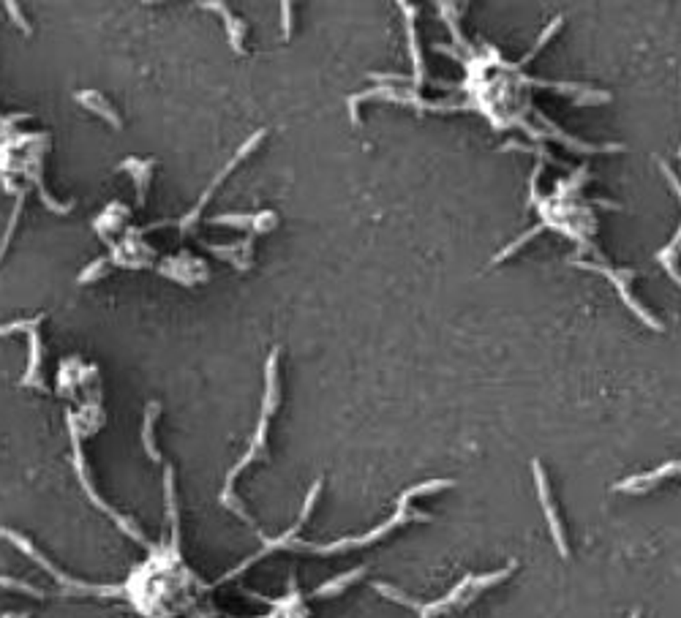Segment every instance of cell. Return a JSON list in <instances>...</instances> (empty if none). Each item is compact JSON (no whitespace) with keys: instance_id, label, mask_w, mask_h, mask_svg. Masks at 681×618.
Returning <instances> with one entry per match:
<instances>
[{"instance_id":"6da1fadb","label":"cell","mask_w":681,"mask_h":618,"mask_svg":"<svg viewBox=\"0 0 681 618\" xmlns=\"http://www.w3.org/2000/svg\"><path fill=\"white\" fill-rule=\"evenodd\" d=\"M41 324H44V313H39L30 321H11V324L0 327V330H22V333H28V338H30V362H28V371L22 376V387H33L39 393L46 390L44 376H41V335H39Z\"/></svg>"},{"instance_id":"7a4b0ae2","label":"cell","mask_w":681,"mask_h":618,"mask_svg":"<svg viewBox=\"0 0 681 618\" xmlns=\"http://www.w3.org/2000/svg\"><path fill=\"white\" fill-rule=\"evenodd\" d=\"M158 272L169 281H178L183 286H194L199 281L207 278V267L202 265V259L191 256V254H178V256H167L161 265H158Z\"/></svg>"},{"instance_id":"3957f363","label":"cell","mask_w":681,"mask_h":618,"mask_svg":"<svg viewBox=\"0 0 681 618\" xmlns=\"http://www.w3.org/2000/svg\"><path fill=\"white\" fill-rule=\"evenodd\" d=\"M129 218H131V210L123 205V202H109L101 213H98V218L93 221V229L98 232V237H104L106 243L115 237V234H120V232H126L129 226Z\"/></svg>"},{"instance_id":"277c9868","label":"cell","mask_w":681,"mask_h":618,"mask_svg":"<svg viewBox=\"0 0 681 618\" xmlns=\"http://www.w3.org/2000/svg\"><path fill=\"white\" fill-rule=\"evenodd\" d=\"M534 477H537V487H540V501H543V509H545V515H548V523H550V534H553V539H556V545H559V553H561V556H567V542H564L561 523H559V515H556V509H553V501H550L548 483H545V474H543V466H540V463H534Z\"/></svg>"},{"instance_id":"5b68a950","label":"cell","mask_w":681,"mask_h":618,"mask_svg":"<svg viewBox=\"0 0 681 618\" xmlns=\"http://www.w3.org/2000/svg\"><path fill=\"white\" fill-rule=\"evenodd\" d=\"M77 101L85 106V109H91L95 115H101L106 123H112L115 129H120L123 123H120V115L112 109V104H109V98H104L101 93H95V90H80L77 93Z\"/></svg>"},{"instance_id":"8992f818","label":"cell","mask_w":681,"mask_h":618,"mask_svg":"<svg viewBox=\"0 0 681 618\" xmlns=\"http://www.w3.org/2000/svg\"><path fill=\"white\" fill-rule=\"evenodd\" d=\"M118 169H129V172L134 175L136 194H139V205H142V202H144V194H147V182H150L153 169H156V161H150V158H144V161H139V158H126Z\"/></svg>"},{"instance_id":"52a82bcc","label":"cell","mask_w":681,"mask_h":618,"mask_svg":"<svg viewBox=\"0 0 681 618\" xmlns=\"http://www.w3.org/2000/svg\"><path fill=\"white\" fill-rule=\"evenodd\" d=\"M363 574V570H352V572H346V574H338L335 580H330V583H324V586H319L317 588V594L319 597H335V594H341L349 583H355L357 577Z\"/></svg>"}]
</instances>
